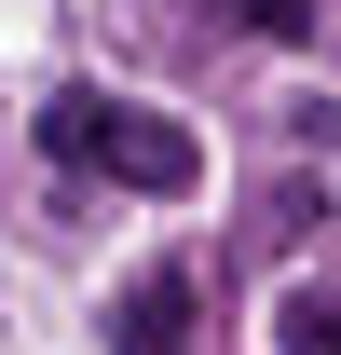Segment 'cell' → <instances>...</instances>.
I'll use <instances>...</instances> for the list:
<instances>
[{
	"mask_svg": "<svg viewBox=\"0 0 341 355\" xmlns=\"http://www.w3.org/2000/svg\"><path fill=\"white\" fill-rule=\"evenodd\" d=\"M42 150H55V164L123 178V191H191V178H205L191 123H164V110H123V96H55V110H42Z\"/></svg>",
	"mask_w": 341,
	"mask_h": 355,
	"instance_id": "1",
	"label": "cell"
},
{
	"mask_svg": "<svg viewBox=\"0 0 341 355\" xmlns=\"http://www.w3.org/2000/svg\"><path fill=\"white\" fill-rule=\"evenodd\" d=\"M191 314H205V273L191 260H150L110 301V355H191Z\"/></svg>",
	"mask_w": 341,
	"mask_h": 355,
	"instance_id": "2",
	"label": "cell"
},
{
	"mask_svg": "<svg viewBox=\"0 0 341 355\" xmlns=\"http://www.w3.org/2000/svg\"><path fill=\"white\" fill-rule=\"evenodd\" d=\"M314 14H328V0H246V28H259V42H314Z\"/></svg>",
	"mask_w": 341,
	"mask_h": 355,
	"instance_id": "4",
	"label": "cell"
},
{
	"mask_svg": "<svg viewBox=\"0 0 341 355\" xmlns=\"http://www.w3.org/2000/svg\"><path fill=\"white\" fill-rule=\"evenodd\" d=\"M287 355H341V301H328V287L287 301Z\"/></svg>",
	"mask_w": 341,
	"mask_h": 355,
	"instance_id": "3",
	"label": "cell"
}]
</instances>
